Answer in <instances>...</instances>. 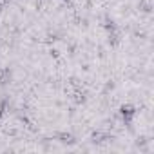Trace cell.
I'll list each match as a JSON object with an SVG mask.
<instances>
[{"label":"cell","mask_w":154,"mask_h":154,"mask_svg":"<svg viewBox=\"0 0 154 154\" xmlns=\"http://www.w3.org/2000/svg\"><path fill=\"white\" fill-rule=\"evenodd\" d=\"M9 82H11V69L9 67H2L0 69V84L6 85Z\"/></svg>","instance_id":"2"},{"label":"cell","mask_w":154,"mask_h":154,"mask_svg":"<svg viewBox=\"0 0 154 154\" xmlns=\"http://www.w3.org/2000/svg\"><path fill=\"white\" fill-rule=\"evenodd\" d=\"M103 27L109 31V33H112V31H116V24H114V20H105V24H103Z\"/></svg>","instance_id":"4"},{"label":"cell","mask_w":154,"mask_h":154,"mask_svg":"<svg viewBox=\"0 0 154 154\" xmlns=\"http://www.w3.org/2000/svg\"><path fill=\"white\" fill-rule=\"evenodd\" d=\"M58 138H60V141L62 143H67V145H72L76 140L72 138V134H67V132H62V134H58Z\"/></svg>","instance_id":"3"},{"label":"cell","mask_w":154,"mask_h":154,"mask_svg":"<svg viewBox=\"0 0 154 154\" xmlns=\"http://www.w3.org/2000/svg\"><path fill=\"white\" fill-rule=\"evenodd\" d=\"M63 2H69V0H63Z\"/></svg>","instance_id":"7"},{"label":"cell","mask_w":154,"mask_h":154,"mask_svg":"<svg viewBox=\"0 0 154 154\" xmlns=\"http://www.w3.org/2000/svg\"><path fill=\"white\" fill-rule=\"evenodd\" d=\"M51 56L58 58V56H60V51H58V49H51Z\"/></svg>","instance_id":"5"},{"label":"cell","mask_w":154,"mask_h":154,"mask_svg":"<svg viewBox=\"0 0 154 154\" xmlns=\"http://www.w3.org/2000/svg\"><path fill=\"white\" fill-rule=\"evenodd\" d=\"M120 114H122V118H123V123H125V125H131V123H132V116L136 114V107L131 105V103H123V105L120 107Z\"/></svg>","instance_id":"1"},{"label":"cell","mask_w":154,"mask_h":154,"mask_svg":"<svg viewBox=\"0 0 154 154\" xmlns=\"http://www.w3.org/2000/svg\"><path fill=\"white\" fill-rule=\"evenodd\" d=\"M112 89H114V84H112V82H109V84L105 85V91H112Z\"/></svg>","instance_id":"6"}]
</instances>
